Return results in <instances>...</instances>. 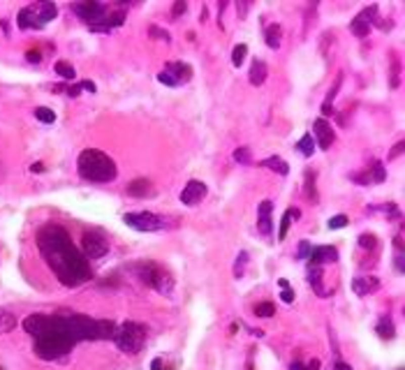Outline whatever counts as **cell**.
I'll return each mask as SVG.
<instances>
[{"mask_svg":"<svg viewBox=\"0 0 405 370\" xmlns=\"http://www.w3.org/2000/svg\"><path fill=\"white\" fill-rule=\"evenodd\" d=\"M206 19H208V10H206V7H202V17H199V21H206Z\"/></svg>","mask_w":405,"mask_h":370,"instance_id":"f5cc1de1","label":"cell"},{"mask_svg":"<svg viewBox=\"0 0 405 370\" xmlns=\"http://www.w3.org/2000/svg\"><path fill=\"white\" fill-rule=\"evenodd\" d=\"M144 340H146V327L137 321H125L114 333V343L127 354H137L144 347Z\"/></svg>","mask_w":405,"mask_h":370,"instance_id":"5b68a950","label":"cell"},{"mask_svg":"<svg viewBox=\"0 0 405 370\" xmlns=\"http://www.w3.org/2000/svg\"><path fill=\"white\" fill-rule=\"evenodd\" d=\"M366 176H368V183H382V180L387 178V171H384L382 162H378V160H375V162H371Z\"/></svg>","mask_w":405,"mask_h":370,"instance_id":"cb8c5ba5","label":"cell"},{"mask_svg":"<svg viewBox=\"0 0 405 370\" xmlns=\"http://www.w3.org/2000/svg\"><path fill=\"white\" fill-rule=\"evenodd\" d=\"M81 88H83V90H91V92H95V90H98L93 81H81Z\"/></svg>","mask_w":405,"mask_h":370,"instance_id":"7dc6e473","label":"cell"},{"mask_svg":"<svg viewBox=\"0 0 405 370\" xmlns=\"http://www.w3.org/2000/svg\"><path fill=\"white\" fill-rule=\"evenodd\" d=\"M290 370H306V365H303L301 361H294V363L290 365Z\"/></svg>","mask_w":405,"mask_h":370,"instance_id":"f907efd6","label":"cell"},{"mask_svg":"<svg viewBox=\"0 0 405 370\" xmlns=\"http://www.w3.org/2000/svg\"><path fill=\"white\" fill-rule=\"evenodd\" d=\"M246 56H248V47H246V44H236L234 51H232V65L241 67V63L246 60Z\"/></svg>","mask_w":405,"mask_h":370,"instance_id":"f546056e","label":"cell"},{"mask_svg":"<svg viewBox=\"0 0 405 370\" xmlns=\"http://www.w3.org/2000/svg\"><path fill=\"white\" fill-rule=\"evenodd\" d=\"M192 79V67L188 63H167L162 72L158 74V81L164 86H181Z\"/></svg>","mask_w":405,"mask_h":370,"instance_id":"52a82bcc","label":"cell"},{"mask_svg":"<svg viewBox=\"0 0 405 370\" xmlns=\"http://www.w3.org/2000/svg\"><path fill=\"white\" fill-rule=\"evenodd\" d=\"M54 70H56V74H61L63 79H74V74H77V72H74V67H72L70 63H63V60H58V63H56Z\"/></svg>","mask_w":405,"mask_h":370,"instance_id":"1f68e13d","label":"cell"},{"mask_svg":"<svg viewBox=\"0 0 405 370\" xmlns=\"http://www.w3.org/2000/svg\"><path fill=\"white\" fill-rule=\"evenodd\" d=\"M322 114L324 116H331L334 111H331V104H322Z\"/></svg>","mask_w":405,"mask_h":370,"instance_id":"816d5d0a","label":"cell"},{"mask_svg":"<svg viewBox=\"0 0 405 370\" xmlns=\"http://www.w3.org/2000/svg\"><path fill=\"white\" fill-rule=\"evenodd\" d=\"M246 266H248V252L241 250L239 255H236V261H234V278H243Z\"/></svg>","mask_w":405,"mask_h":370,"instance_id":"83f0119b","label":"cell"},{"mask_svg":"<svg viewBox=\"0 0 405 370\" xmlns=\"http://www.w3.org/2000/svg\"><path fill=\"white\" fill-rule=\"evenodd\" d=\"M310 250H312L310 243H308V241H301V245H299V255L296 257H299V259H306V257L310 255Z\"/></svg>","mask_w":405,"mask_h":370,"instance_id":"60d3db41","label":"cell"},{"mask_svg":"<svg viewBox=\"0 0 405 370\" xmlns=\"http://www.w3.org/2000/svg\"><path fill=\"white\" fill-rule=\"evenodd\" d=\"M81 245H83V257H86V259H100V257H104L107 250H109V243H107L104 236L98 234V232H86Z\"/></svg>","mask_w":405,"mask_h":370,"instance_id":"9c48e42d","label":"cell"},{"mask_svg":"<svg viewBox=\"0 0 405 370\" xmlns=\"http://www.w3.org/2000/svg\"><path fill=\"white\" fill-rule=\"evenodd\" d=\"M378 333L382 340H389V338H394V324L389 321V317H382L378 324Z\"/></svg>","mask_w":405,"mask_h":370,"instance_id":"f1b7e54d","label":"cell"},{"mask_svg":"<svg viewBox=\"0 0 405 370\" xmlns=\"http://www.w3.org/2000/svg\"><path fill=\"white\" fill-rule=\"evenodd\" d=\"M26 58H28V63H39V60H42V54H39L37 49H30L26 54Z\"/></svg>","mask_w":405,"mask_h":370,"instance_id":"7bdbcfd3","label":"cell"},{"mask_svg":"<svg viewBox=\"0 0 405 370\" xmlns=\"http://www.w3.org/2000/svg\"><path fill=\"white\" fill-rule=\"evenodd\" d=\"M148 35H155V37H158V39H162V42H169V33H167V30H162V28H158V26H151V28H148Z\"/></svg>","mask_w":405,"mask_h":370,"instance_id":"f35d334b","label":"cell"},{"mask_svg":"<svg viewBox=\"0 0 405 370\" xmlns=\"http://www.w3.org/2000/svg\"><path fill=\"white\" fill-rule=\"evenodd\" d=\"M134 271H137V275L142 278L144 285L153 287L155 292H160V294L169 296L171 292H174V278H171V273L167 271V268L160 266V264L144 261V264H137V266H134Z\"/></svg>","mask_w":405,"mask_h":370,"instance_id":"277c9868","label":"cell"},{"mask_svg":"<svg viewBox=\"0 0 405 370\" xmlns=\"http://www.w3.org/2000/svg\"><path fill=\"white\" fill-rule=\"evenodd\" d=\"M33 12L35 17H37V21L42 23V28L47 26V23H51L56 17H58V7L54 5V3H47V0H42V3H33Z\"/></svg>","mask_w":405,"mask_h":370,"instance_id":"9a60e30c","label":"cell"},{"mask_svg":"<svg viewBox=\"0 0 405 370\" xmlns=\"http://www.w3.org/2000/svg\"><path fill=\"white\" fill-rule=\"evenodd\" d=\"M14 327H17V317L12 315L10 310L0 308V333H10Z\"/></svg>","mask_w":405,"mask_h":370,"instance_id":"484cf974","label":"cell"},{"mask_svg":"<svg viewBox=\"0 0 405 370\" xmlns=\"http://www.w3.org/2000/svg\"><path fill=\"white\" fill-rule=\"evenodd\" d=\"M0 370H3V368H0Z\"/></svg>","mask_w":405,"mask_h":370,"instance_id":"9f6ffc18","label":"cell"},{"mask_svg":"<svg viewBox=\"0 0 405 370\" xmlns=\"http://www.w3.org/2000/svg\"><path fill=\"white\" fill-rule=\"evenodd\" d=\"M301 213L296 211V208H287L285 211V215H283V220H280V232H278V239L283 241L285 236H287V232H290V224H292V220L294 218H299Z\"/></svg>","mask_w":405,"mask_h":370,"instance_id":"d4e9b609","label":"cell"},{"mask_svg":"<svg viewBox=\"0 0 405 370\" xmlns=\"http://www.w3.org/2000/svg\"><path fill=\"white\" fill-rule=\"evenodd\" d=\"M312 130H315V139H318V146L322 148V151H327L331 144H334V127L329 125L324 118H318L315 120V125H312Z\"/></svg>","mask_w":405,"mask_h":370,"instance_id":"8fae6325","label":"cell"},{"mask_svg":"<svg viewBox=\"0 0 405 370\" xmlns=\"http://www.w3.org/2000/svg\"><path fill=\"white\" fill-rule=\"evenodd\" d=\"M308 285H310V287L315 289L320 296H327V292L322 289V268L315 266V264L308 268Z\"/></svg>","mask_w":405,"mask_h":370,"instance_id":"ffe728a7","label":"cell"},{"mask_svg":"<svg viewBox=\"0 0 405 370\" xmlns=\"http://www.w3.org/2000/svg\"><path fill=\"white\" fill-rule=\"evenodd\" d=\"M347 224V215H334L329 220V229H343Z\"/></svg>","mask_w":405,"mask_h":370,"instance_id":"74e56055","label":"cell"},{"mask_svg":"<svg viewBox=\"0 0 405 370\" xmlns=\"http://www.w3.org/2000/svg\"><path fill=\"white\" fill-rule=\"evenodd\" d=\"M125 224L137 232H162V229L169 227V220L164 215H158V213H148V211H142V213H127L125 218Z\"/></svg>","mask_w":405,"mask_h":370,"instance_id":"8992f818","label":"cell"},{"mask_svg":"<svg viewBox=\"0 0 405 370\" xmlns=\"http://www.w3.org/2000/svg\"><path fill=\"white\" fill-rule=\"evenodd\" d=\"M37 248L44 261L65 287H79L91 278L88 259L74 248L70 234L58 224H47L37 232Z\"/></svg>","mask_w":405,"mask_h":370,"instance_id":"6da1fadb","label":"cell"},{"mask_svg":"<svg viewBox=\"0 0 405 370\" xmlns=\"http://www.w3.org/2000/svg\"><path fill=\"white\" fill-rule=\"evenodd\" d=\"M204 197H206V185H204L202 180H190L181 192V202L186 204V206H195V204L202 202Z\"/></svg>","mask_w":405,"mask_h":370,"instance_id":"30bf717a","label":"cell"},{"mask_svg":"<svg viewBox=\"0 0 405 370\" xmlns=\"http://www.w3.org/2000/svg\"><path fill=\"white\" fill-rule=\"evenodd\" d=\"M35 118H37L39 123H47V125H49V123L56 120V111H51L49 107H37V109H35Z\"/></svg>","mask_w":405,"mask_h":370,"instance_id":"4dcf8cb0","label":"cell"},{"mask_svg":"<svg viewBox=\"0 0 405 370\" xmlns=\"http://www.w3.org/2000/svg\"><path fill=\"white\" fill-rule=\"evenodd\" d=\"M72 345H74V340H72L70 333H67L63 317L54 315L49 321V327H47V331L35 338V354L44 361H56V359H61V356H65L72 349Z\"/></svg>","mask_w":405,"mask_h":370,"instance_id":"7a4b0ae2","label":"cell"},{"mask_svg":"<svg viewBox=\"0 0 405 370\" xmlns=\"http://www.w3.org/2000/svg\"><path fill=\"white\" fill-rule=\"evenodd\" d=\"M236 10H239V17H246V12H248V3H239V5H236Z\"/></svg>","mask_w":405,"mask_h":370,"instance_id":"bcb514c9","label":"cell"},{"mask_svg":"<svg viewBox=\"0 0 405 370\" xmlns=\"http://www.w3.org/2000/svg\"><path fill=\"white\" fill-rule=\"evenodd\" d=\"M234 160H236V162H241V164H250V148H246V146L236 148V151H234Z\"/></svg>","mask_w":405,"mask_h":370,"instance_id":"d590c367","label":"cell"},{"mask_svg":"<svg viewBox=\"0 0 405 370\" xmlns=\"http://www.w3.org/2000/svg\"><path fill=\"white\" fill-rule=\"evenodd\" d=\"M308 257H310V261L315 266H322V264L338 259V250H336L334 245H320V248H312Z\"/></svg>","mask_w":405,"mask_h":370,"instance_id":"e0dca14e","label":"cell"},{"mask_svg":"<svg viewBox=\"0 0 405 370\" xmlns=\"http://www.w3.org/2000/svg\"><path fill=\"white\" fill-rule=\"evenodd\" d=\"M296 151L301 153L303 158H312L315 155V139H312V134H303L296 142Z\"/></svg>","mask_w":405,"mask_h":370,"instance_id":"7402d4cb","label":"cell"},{"mask_svg":"<svg viewBox=\"0 0 405 370\" xmlns=\"http://www.w3.org/2000/svg\"><path fill=\"white\" fill-rule=\"evenodd\" d=\"M350 30L356 35V37H366V35H368V30H371V26H368V23L364 21V19H359V17H356V19H352V23H350Z\"/></svg>","mask_w":405,"mask_h":370,"instance_id":"4316f807","label":"cell"},{"mask_svg":"<svg viewBox=\"0 0 405 370\" xmlns=\"http://www.w3.org/2000/svg\"><path fill=\"white\" fill-rule=\"evenodd\" d=\"M403 144H396V146H394V151H391V153H389V160H396V158H398V155H400V153H403Z\"/></svg>","mask_w":405,"mask_h":370,"instance_id":"ee69618b","label":"cell"},{"mask_svg":"<svg viewBox=\"0 0 405 370\" xmlns=\"http://www.w3.org/2000/svg\"><path fill=\"white\" fill-rule=\"evenodd\" d=\"M271 213H274V204L268 202H262L257 208V229H259V234L268 236L271 234V229H274V222H271Z\"/></svg>","mask_w":405,"mask_h":370,"instance_id":"5bb4252c","label":"cell"},{"mask_svg":"<svg viewBox=\"0 0 405 370\" xmlns=\"http://www.w3.org/2000/svg\"><path fill=\"white\" fill-rule=\"evenodd\" d=\"M266 74H268V67L264 60H255L250 65V74H248V79H250L252 86H262L264 81H266Z\"/></svg>","mask_w":405,"mask_h":370,"instance_id":"d6986e66","label":"cell"},{"mask_svg":"<svg viewBox=\"0 0 405 370\" xmlns=\"http://www.w3.org/2000/svg\"><path fill=\"white\" fill-rule=\"evenodd\" d=\"M380 289V280L375 275H359L352 280V292L356 296H368L371 292H378Z\"/></svg>","mask_w":405,"mask_h":370,"instance_id":"7c38bea8","label":"cell"},{"mask_svg":"<svg viewBox=\"0 0 405 370\" xmlns=\"http://www.w3.org/2000/svg\"><path fill=\"white\" fill-rule=\"evenodd\" d=\"M255 315L257 317H274L276 315L274 303H257L255 305Z\"/></svg>","mask_w":405,"mask_h":370,"instance_id":"e575fe53","label":"cell"},{"mask_svg":"<svg viewBox=\"0 0 405 370\" xmlns=\"http://www.w3.org/2000/svg\"><path fill=\"white\" fill-rule=\"evenodd\" d=\"M17 23H19V28H23V30H42V23L37 21V17H35V12L30 5L23 7V10L19 12Z\"/></svg>","mask_w":405,"mask_h":370,"instance_id":"ac0fdd59","label":"cell"},{"mask_svg":"<svg viewBox=\"0 0 405 370\" xmlns=\"http://www.w3.org/2000/svg\"><path fill=\"white\" fill-rule=\"evenodd\" d=\"M359 19H364V21L371 26V23H380V19H378V5H371V7H366V10L359 14Z\"/></svg>","mask_w":405,"mask_h":370,"instance_id":"836d02e7","label":"cell"},{"mask_svg":"<svg viewBox=\"0 0 405 370\" xmlns=\"http://www.w3.org/2000/svg\"><path fill=\"white\" fill-rule=\"evenodd\" d=\"M336 370H352V368H350V365H347V363H343V361H340V363L336 365Z\"/></svg>","mask_w":405,"mask_h":370,"instance_id":"11a10c76","label":"cell"},{"mask_svg":"<svg viewBox=\"0 0 405 370\" xmlns=\"http://www.w3.org/2000/svg\"><path fill=\"white\" fill-rule=\"evenodd\" d=\"M72 12H74L81 21H86L88 26H93V23H98L100 19L107 14V5L95 3V0H86V3H74V5H72Z\"/></svg>","mask_w":405,"mask_h":370,"instance_id":"ba28073f","label":"cell"},{"mask_svg":"<svg viewBox=\"0 0 405 370\" xmlns=\"http://www.w3.org/2000/svg\"><path fill=\"white\" fill-rule=\"evenodd\" d=\"M306 197L308 199H318V190H315V174H312L310 169L306 171Z\"/></svg>","mask_w":405,"mask_h":370,"instance_id":"d6a6232c","label":"cell"},{"mask_svg":"<svg viewBox=\"0 0 405 370\" xmlns=\"http://www.w3.org/2000/svg\"><path fill=\"white\" fill-rule=\"evenodd\" d=\"M262 167H268L271 171H276V174H280V176H287V174H290V167H287V162H285L283 158H276V155H274V158H266V160H264Z\"/></svg>","mask_w":405,"mask_h":370,"instance_id":"603a6c76","label":"cell"},{"mask_svg":"<svg viewBox=\"0 0 405 370\" xmlns=\"http://www.w3.org/2000/svg\"><path fill=\"white\" fill-rule=\"evenodd\" d=\"M280 299H283L285 303H292V301H294V292L290 289V285H287V287H283V294H280Z\"/></svg>","mask_w":405,"mask_h":370,"instance_id":"b9f144b4","label":"cell"},{"mask_svg":"<svg viewBox=\"0 0 405 370\" xmlns=\"http://www.w3.org/2000/svg\"><path fill=\"white\" fill-rule=\"evenodd\" d=\"M30 171H33V174H39V171H44V164H42V162L30 164Z\"/></svg>","mask_w":405,"mask_h":370,"instance_id":"c3c4849f","label":"cell"},{"mask_svg":"<svg viewBox=\"0 0 405 370\" xmlns=\"http://www.w3.org/2000/svg\"><path fill=\"white\" fill-rule=\"evenodd\" d=\"M49 321H51L49 315H37V312H35V315H28L26 319H23V329H26V333H30L33 338H37L39 333L47 331Z\"/></svg>","mask_w":405,"mask_h":370,"instance_id":"4fadbf2b","label":"cell"},{"mask_svg":"<svg viewBox=\"0 0 405 370\" xmlns=\"http://www.w3.org/2000/svg\"><path fill=\"white\" fill-rule=\"evenodd\" d=\"M359 245H362L364 250H368V248H375V245H378V239L373 234H362L359 236Z\"/></svg>","mask_w":405,"mask_h":370,"instance_id":"8d00e7d4","label":"cell"},{"mask_svg":"<svg viewBox=\"0 0 405 370\" xmlns=\"http://www.w3.org/2000/svg\"><path fill=\"white\" fill-rule=\"evenodd\" d=\"M151 370H167L164 368V361L162 359H153L151 361Z\"/></svg>","mask_w":405,"mask_h":370,"instance_id":"f6af8a7d","label":"cell"},{"mask_svg":"<svg viewBox=\"0 0 405 370\" xmlns=\"http://www.w3.org/2000/svg\"><path fill=\"white\" fill-rule=\"evenodd\" d=\"M320 368V361L318 359H312V361H308L306 363V370H318Z\"/></svg>","mask_w":405,"mask_h":370,"instance_id":"681fc988","label":"cell"},{"mask_svg":"<svg viewBox=\"0 0 405 370\" xmlns=\"http://www.w3.org/2000/svg\"><path fill=\"white\" fill-rule=\"evenodd\" d=\"M396 266H398V271H403V255L396 257Z\"/></svg>","mask_w":405,"mask_h":370,"instance_id":"db71d44e","label":"cell"},{"mask_svg":"<svg viewBox=\"0 0 405 370\" xmlns=\"http://www.w3.org/2000/svg\"><path fill=\"white\" fill-rule=\"evenodd\" d=\"M264 37H266V47H268V49H278V47H280V37H283V30H280L278 23H271V26L266 28Z\"/></svg>","mask_w":405,"mask_h":370,"instance_id":"44dd1931","label":"cell"},{"mask_svg":"<svg viewBox=\"0 0 405 370\" xmlns=\"http://www.w3.org/2000/svg\"><path fill=\"white\" fill-rule=\"evenodd\" d=\"M186 10H188V3H186V0H178V3H174V7H171V17L178 19Z\"/></svg>","mask_w":405,"mask_h":370,"instance_id":"ab89813d","label":"cell"},{"mask_svg":"<svg viewBox=\"0 0 405 370\" xmlns=\"http://www.w3.org/2000/svg\"><path fill=\"white\" fill-rule=\"evenodd\" d=\"M77 169L79 176L83 180H91V183H109L116 178V162L102 151H95V148H86V151L79 155L77 160Z\"/></svg>","mask_w":405,"mask_h":370,"instance_id":"3957f363","label":"cell"},{"mask_svg":"<svg viewBox=\"0 0 405 370\" xmlns=\"http://www.w3.org/2000/svg\"><path fill=\"white\" fill-rule=\"evenodd\" d=\"M125 192L130 197H137V199H146V197L155 195V188L148 178H137V180H132V183H127Z\"/></svg>","mask_w":405,"mask_h":370,"instance_id":"2e32d148","label":"cell"}]
</instances>
